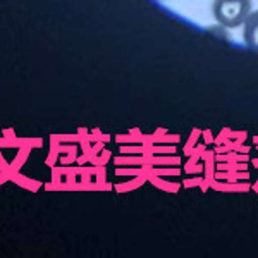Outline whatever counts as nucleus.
Listing matches in <instances>:
<instances>
[{
	"label": "nucleus",
	"instance_id": "obj_2",
	"mask_svg": "<svg viewBox=\"0 0 258 258\" xmlns=\"http://www.w3.org/2000/svg\"><path fill=\"white\" fill-rule=\"evenodd\" d=\"M243 38L249 48L258 52V9L249 12L243 23Z\"/></svg>",
	"mask_w": 258,
	"mask_h": 258
},
{
	"label": "nucleus",
	"instance_id": "obj_1",
	"mask_svg": "<svg viewBox=\"0 0 258 258\" xmlns=\"http://www.w3.org/2000/svg\"><path fill=\"white\" fill-rule=\"evenodd\" d=\"M212 9L220 26L238 28L251 12V0H214Z\"/></svg>",
	"mask_w": 258,
	"mask_h": 258
}]
</instances>
